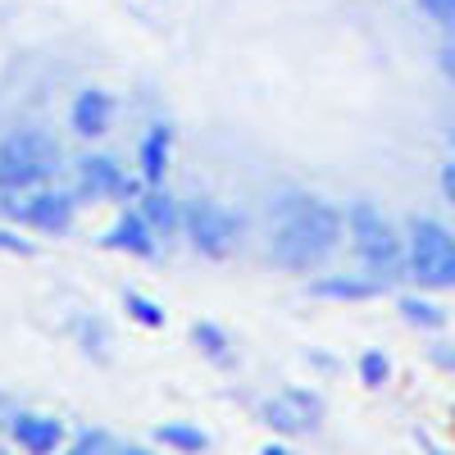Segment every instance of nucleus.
I'll return each mask as SVG.
<instances>
[{
  "instance_id": "f257e3e1",
  "label": "nucleus",
  "mask_w": 455,
  "mask_h": 455,
  "mask_svg": "<svg viewBox=\"0 0 455 455\" xmlns=\"http://www.w3.org/2000/svg\"><path fill=\"white\" fill-rule=\"evenodd\" d=\"M341 233H347V214H341L337 205H328L319 196H306V192H287L274 205L269 255L287 274H310L337 251Z\"/></svg>"
},
{
  "instance_id": "f03ea898",
  "label": "nucleus",
  "mask_w": 455,
  "mask_h": 455,
  "mask_svg": "<svg viewBox=\"0 0 455 455\" xmlns=\"http://www.w3.org/2000/svg\"><path fill=\"white\" fill-rule=\"evenodd\" d=\"M347 237H351L360 264H364L373 278L392 283V278L405 274V233H401V228H396L383 210H378V205L355 201V205L347 210Z\"/></svg>"
},
{
  "instance_id": "7ed1b4c3",
  "label": "nucleus",
  "mask_w": 455,
  "mask_h": 455,
  "mask_svg": "<svg viewBox=\"0 0 455 455\" xmlns=\"http://www.w3.org/2000/svg\"><path fill=\"white\" fill-rule=\"evenodd\" d=\"M55 164H60V146L46 132H36V128L10 132L5 141H0V192L28 196V192L51 182Z\"/></svg>"
},
{
  "instance_id": "20e7f679",
  "label": "nucleus",
  "mask_w": 455,
  "mask_h": 455,
  "mask_svg": "<svg viewBox=\"0 0 455 455\" xmlns=\"http://www.w3.org/2000/svg\"><path fill=\"white\" fill-rule=\"evenodd\" d=\"M405 278L419 287H455V233L437 219L405 223Z\"/></svg>"
},
{
  "instance_id": "39448f33",
  "label": "nucleus",
  "mask_w": 455,
  "mask_h": 455,
  "mask_svg": "<svg viewBox=\"0 0 455 455\" xmlns=\"http://www.w3.org/2000/svg\"><path fill=\"white\" fill-rule=\"evenodd\" d=\"M182 233H187V242H192L201 255L223 259L228 251L237 246V237H242V214H233L214 196L182 201Z\"/></svg>"
},
{
  "instance_id": "423d86ee",
  "label": "nucleus",
  "mask_w": 455,
  "mask_h": 455,
  "mask_svg": "<svg viewBox=\"0 0 455 455\" xmlns=\"http://www.w3.org/2000/svg\"><path fill=\"white\" fill-rule=\"evenodd\" d=\"M73 210H78V201H73L68 192H60V187H36V192H28L19 205H14V219H23L28 228H36V233H68L73 228Z\"/></svg>"
},
{
  "instance_id": "0eeeda50",
  "label": "nucleus",
  "mask_w": 455,
  "mask_h": 455,
  "mask_svg": "<svg viewBox=\"0 0 455 455\" xmlns=\"http://www.w3.org/2000/svg\"><path fill=\"white\" fill-rule=\"evenodd\" d=\"M78 173H83V187L92 196H114V201H128V196H137L141 187L119 169V160H109V156H87L83 164H78Z\"/></svg>"
},
{
  "instance_id": "6e6552de",
  "label": "nucleus",
  "mask_w": 455,
  "mask_h": 455,
  "mask_svg": "<svg viewBox=\"0 0 455 455\" xmlns=\"http://www.w3.org/2000/svg\"><path fill=\"white\" fill-rule=\"evenodd\" d=\"M105 246L109 251H128L137 259H150L160 251V237H156V228L141 219V210H124L119 219H114V228L105 233Z\"/></svg>"
},
{
  "instance_id": "1a4fd4ad",
  "label": "nucleus",
  "mask_w": 455,
  "mask_h": 455,
  "mask_svg": "<svg viewBox=\"0 0 455 455\" xmlns=\"http://www.w3.org/2000/svg\"><path fill=\"white\" fill-rule=\"evenodd\" d=\"M10 433L28 455H55L60 442H64V424L51 419V414H19V419L10 424Z\"/></svg>"
},
{
  "instance_id": "9d476101",
  "label": "nucleus",
  "mask_w": 455,
  "mask_h": 455,
  "mask_svg": "<svg viewBox=\"0 0 455 455\" xmlns=\"http://www.w3.org/2000/svg\"><path fill=\"white\" fill-rule=\"evenodd\" d=\"M169 150H173V132H169L164 124H150L146 137H141V150H137V164H141V182H146V187H164Z\"/></svg>"
},
{
  "instance_id": "9b49d317",
  "label": "nucleus",
  "mask_w": 455,
  "mask_h": 455,
  "mask_svg": "<svg viewBox=\"0 0 455 455\" xmlns=\"http://www.w3.org/2000/svg\"><path fill=\"white\" fill-rule=\"evenodd\" d=\"M141 219L156 228V237H178L182 233V201L178 196H169L164 187H146V196H141Z\"/></svg>"
},
{
  "instance_id": "f8f14e48",
  "label": "nucleus",
  "mask_w": 455,
  "mask_h": 455,
  "mask_svg": "<svg viewBox=\"0 0 455 455\" xmlns=\"http://www.w3.org/2000/svg\"><path fill=\"white\" fill-rule=\"evenodd\" d=\"M109 124H114V96L100 92V87L78 92V100H73V128L83 137H100Z\"/></svg>"
},
{
  "instance_id": "ddd939ff",
  "label": "nucleus",
  "mask_w": 455,
  "mask_h": 455,
  "mask_svg": "<svg viewBox=\"0 0 455 455\" xmlns=\"http://www.w3.org/2000/svg\"><path fill=\"white\" fill-rule=\"evenodd\" d=\"M383 278H355V274H332V278H319V283H310V291L315 296H323V300H373V296H383Z\"/></svg>"
},
{
  "instance_id": "4468645a",
  "label": "nucleus",
  "mask_w": 455,
  "mask_h": 455,
  "mask_svg": "<svg viewBox=\"0 0 455 455\" xmlns=\"http://www.w3.org/2000/svg\"><path fill=\"white\" fill-rule=\"evenodd\" d=\"M156 437L164 446H173V451H187V455H201L210 446V437L201 428H192V424H164V428H156Z\"/></svg>"
},
{
  "instance_id": "2eb2a0df",
  "label": "nucleus",
  "mask_w": 455,
  "mask_h": 455,
  "mask_svg": "<svg viewBox=\"0 0 455 455\" xmlns=\"http://www.w3.org/2000/svg\"><path fill=\"white\" fill-rule=\"evenodd\" d=\"M401 315H405L410 323L428 328V332H437V328L446 323V310L433 306V300H424V296H401Z\"/></svg>"
},
{
  "instance_id": "dca6fc26",
  "label": "nucleus",
  "mask_w": 455,
  "mask_h": 455,
  "mask_svg": "<svg viewBox=\"0 0 455 455\" xmlns=\"http://www.w3.org/2000/svg\"><path fill=\"white\" fill-rule=\"evenodd\" d=\"M124 310H128L141 328H160V323H164V310L156 306V300H146L141 291H124Z\"/></svg>"
},
{
  "instance_id": "f3484780",
  "label": "nucleus",
  "mask_w": 455,
  "mask_h": 455,
  "mask_svg": "<svg viewBox=\"0 0 455 455\" xmlns=\"http://www.w3.org/2000/svg\"><path fill=\"white\" fill-rule=\"evenodd\" d=\"M387 373H392V364H387L383 351H364V355H360V378H364L369 387H383Z\"/></svg>"
},
{
  "instance_id": "a211bd4d",
  "label": "nucleus",
  "mask_w": 455,
  "mask_h": 455,
  "mask_svg": "<svg viewBox=\"0 0 455 455\" xmlns=\"http://www.w3.org/2000/svg\"><path fill=\"white\" fill-rule=\"evenodd\" d=\"M192 332H196V347H205L210 355H228V337H223V328H214V323H196Z\"/></svg>"
},
{
  "instance_id": "6ab92c4d",
  "label": "nucleus",
  "mask_w": 455,
  "mask_h": 455,
  "mask_svg": "<svg viewBox=\"0 0 455 455\" xmlns=\"http://www.w3.org/2000/svg\"><path fill=\"white\" fill-rule=\"evenodd\" d=\"M419 10H424L433 23H442L446 32H455V0H419Z\"/></svg>"
},
{
  "instance_id": "aec40b11",
  "label": "nucleus",
  "mask_w": 455,
  "mask_h": 455,
  "mask_svg": "<svg viewBox=\"0 0 455 455\" xmlns=\"http://www.w3.org/2000/svg\"><path fill=\"white\" fill-rule=\"evenodd\" d=\"M68 455H114V451H109V437L105 433H83L78 442H73Z\"/></svg>"
},
{
  "instance_id": "412c9836",
  "label": "nucleus",
  "mask_w": 455,
  "mask_h": 455,
  "mask_svg": "<svg viewBox=\"0 0 455 455\" xmlns=\"http://www.w3.org/2000/svg\"><path fill=\"white\" fill-rule=\"evenodd\" d=\"M264 419L278 424L283 433H296V428H300V419H296V414H287V405H283V401H269V405H264Z\"/></svg>"
},
{
  "instance_id": "4be33fe9",
  "label": "nucleus",
  "mask_w": 455,
  "mask_h": 455,
  "mask_svg": "<svg viewBox=\"0 0 455 455\" xmlns=\"http://www.w3.org/2000/svg\"><path fill=\"white\" fill-rule=\"evenodd\" d=\"M0 255H32V242L10 233V228H0Z\"/></svg>"
},
{
  "instance_id": "5701e85b",
  "label": "nucleus",
  "mask_w": 455,
  "mask_h": 455,
  "mask_svg": "<svg viewBox=\"0 0 455 455\" xmlns=\"http://www.w3.org/2000/svg\"><path fill=\"white\" fill-rule=\"evenodd\" d=\"M442 196L455 205V160H446V164H442Z\"/></svg>"
},
{
  "instance_id": "b1692460",
  "label": "nucleus",
  "mask_w": 455,
  "mask_h": 455,
  "mask_svg": "<svg viewBox=\"0 0 455 455\" xmlns=\"http://www.w3.org/2000/svg\"><path fill=\"white\" fill-rule=\"evenodd\" d=\"M437 64H442V73H446V78L455 83V42H446V46L437 51Z\"/></svg>"
},
{
  "instance_id": "393cba45",
  "label": "nucleus",
  "mask_w": 455,
  "mask_h": 455,
  "mask_svg": "<svg viewBox=\"0 0 455 455\" xmlns=\"http://www.w3.org/2000/svg\"><path fill=\"white\" fill-rule=\"evenodd\" d=\"M119 455H150V451H141V446H128V451H119Z\"/></svg>"
},
{
  "instance_id": "a878e982",
  "label": "nucleus",
  "mask_w": 455,
  "mask_h": 455,
  "mask_svg": "<svg viewBox=\"0 0 455 455\" xmlns=\"http://www.w3.org/2000/svg\"><path fill=\"white\" fill-rule=\"evenodd\" d=\"M264 455H287V451H283V446H269V451H264Z\"/></svg>"
},
{
  "instance_id": "bb28decb",
  "label": "nucleus",
  "mask_w": 455,
  "mask_h": 455,
  "mask_svg": "<svg viewBox=\"0 0 455 455\" xmlns=\"http://www.w3.org/2000/svg\"><path fill=\"white\" fill-rule=\"evenodd\" d=\"M446 141H451V150H455V128H451V132H446Z\"/></svg>"
},
{
  "instance_id": "cd10ccee",
  "label": "nucleus",
  "mask_w": 455,
  "mask_h": 455,
  "mask_svg": "<svg viewBox=\"0 0 455 455\" xmlns=\"http://www.w3.org/2000/svg\"><path fill=\"white\" fill-rule=\"evenodd\" d=\"M451 369H455V355H451Z\"/></svg>"
}]
</instances>
